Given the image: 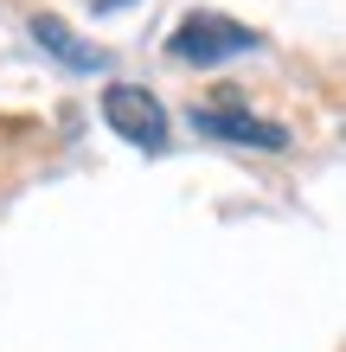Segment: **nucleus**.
<instances>
[{"label":"nucleus","instance_id":"3","mask_svg":"<svg viewBox=\"0 0 346 352\" xmlns=\"http://www.w3.org/2000/svg\"><path fill=\"white\" fill-rule=\"evenodd\" d=\"M193 129L231 141V148H263V154H282V148H289V129H282V122H263V116H250V109H237V102L193 109Z\"/></svg>","mask_w":346,"mask_h":352},{"label":"nucleus","instance_id":"1","mask_svg":"<svg viewBox=\"0 0 346 352\" xmlns=\"http://www.w3.org/2000/svg\"><path fill=\"white\" fill-rule=\"evenodd\" d=\"M257 45H263V32H250L231 13H186L167 38V58L173 65H225V58H244Z\"/></svg>","mask_w":346,"mask_h":352},{"label":"nucleus","instance_id":"4","mask_svg":"<svg viewBox=\"0 0 346 352\" xmlns=\"http://www.w3.org/2000/svg\"><path fill=\"white\" fill-rule=\"evenodd\" d=\"M26 32H32V45H39V52H52L65 71H109V52H103V45H84V38H77L65 19H52V13H39Z\"/></svg>","mask_w":346,"mask_h":352},{"label":"nucleus","instance_id":"5","mask_svg":"<svg viewBox=\"0 0 346 352\" xmlns=\"http://www.w3.org/2000/svg\"><path fill=\"white\" fill-rule=\"evenodd\" d=\"M90 7H96V13H116V7H129V0H90Z\"/></svg>","mask_w":346,"mask_h":352},{"label":"nucleus","instance_id":"2","mask_svg":"<svg viewBox=\"0 0 346 352\" xmlns=\"http://www.w3.org/2000/svg\"><path fill=\"white\" fill-rule=\"evenodd\" d=\"M103 122L129 148H148V154L167 148V109H160L148 90H135V84H109L103 90Z\"/></svg>","mask_w":346,"mask_h":352}]
</instances>
